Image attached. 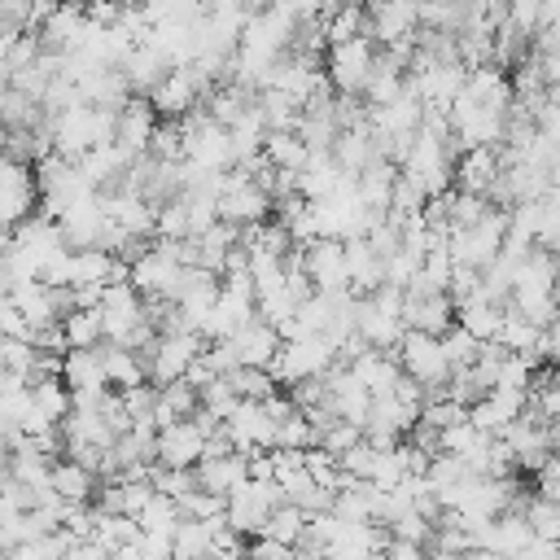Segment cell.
<instances>
[{"mask_svg":"<svg viewBox=\"0 0 560 560\" xmlns=\"http://www.w3.org/2000/svg\"><path fill=\"white\" fill-rule=\"evenodd\" d=\"M332 363H337V346H332L324 332H302V337L280 341V350L271 354L267 372H271L280 385H298V381L324 376Z\"/></svg>","mask_w":560,"mask_h":560,"instance_id":"6da1fadb","label":"cell"},{"mask_svg":"<svg viewBox=\"0 0 560 560\" xmlns=\"http://www.w3.org/2000/svg\"><path fill=\"white\" fill-rule=\"evenodd\" d=\"M276 197L254 179V171L236 166V171H223V188H219V219L236 223V228H254V223H267Z\"/></svg>","mask_w":560,"mask_h":560,"instance_id":"7a4b0ae2","label":"cell"},{"mask_svg":"<svg viewBox=\"0 0 560 560\" xmlns=\"http://www.w3.org/2000/svg\"><path fill=\"white\" fill-rule=\"evenodd\" d=\"M394 354H398V363H402V372L411 376V381H420L424 385V394H433V389H442L446 381H451V359H446V350H442V337L438 332H420V328H407L402 332V341L394 346Z\"/></svg>","mask_w":560,"mask_h":560,"instance_id":"3957f363","label":"cell"},{"mask_svg":"<svg viewBox=\"0 0 560 560\" xmlns=\"http://www.w3.org/2000/svg\"><path fill=\"white\" fill-rule=\"evenodd\" d=\"M420 31H424V0H372V9H368V35L381 39L385 48L416 52Z\"/></svg>","mask_w":560,"mask_h":560,"instance_id":"277c9868","label":"cell"},{"mask_svg":"<svg viewBox=\"0 0 560 560\" xmlns=\"http://www.w3.org/2000/svg\"><path fill=\"white\" fill-rule=\"evenodd\" d=\"M206 350V337L197 328H175V332H158L153 346H144V363H149V381L153 385H171V381H184L188 363Z\"/></svg>","mask_w":560,"mask_h":560,"instance_id":"5b68a950","label":"cell"},{"mask_svg":"<svg viewBox=\"0 0 560 560\" xmlns=\"http://www.w3.org/2000/svg\"><path fill=\"white\" fill-rule=\"evenodd\" d=\"M372 66H376V48H372V35H354V39L328 44V57H324V74H328L332 92H341V96H363Z\"/></svg>","mask_w":560,"mask_h":560,"instance_id":"8992f818","label":"cell"},{"mask_svg":"<svg viewBox=\"0 0 560 560\" xmlns=\"http://www.w3.org/2000/svg\"><path fill=\"white\" fill-rule=\"evenodd\" d=\"M284 503V490L276 477H245L232 494H228V525L236 534H262V521L271 516V508Z\"/></svg>","mask_w":560,"mask_h":560,"instance_id":"52a82bcc","label":"cell"},{"mask_svg":"<svg viewBox=\"0 0 560 560\" xmlns=\"http://www.w3.org/2000/svg\"><path fill=\"white\" fill-rule=\"evenodd\" d=\"M184 276H188V262H179V254L166 245V241H158V245H149L136 262H131V284L144 293V298H179V289H184Z\"/></svg>","mask_w":560,"mask_h":560,"instance_id":"ba28073f","label":"cell"},{"mask_svg":"<svg viewBox=\"0 0 560 560\" xmlns=\"http://www.w3.org/2000/svg\"><path fill=\"white\" fill-rule=\"evenodd\" d=\"M223 429H228L232 446L245 451V455H249V451H271V446H276V416L267 411L262 398H241V402L228 411Z\"/></svg>","mask_w":560,"mask_h":560,"instance_id":"9c48e42d","label":"cell"},{"mask_svg":"<svg viewBox=\"0 0 560 560\" xmlns=\"http://www.w3.org/2000/svg\"><path fill=\"white\" fill-rule=\"evenodd\" d=\"M302 262L306 276L315 280V289H350V262H346V241L341 236H315L311 245H302Z\"/></svg>","mask_w":560,"mask_h":560,"instance_id":"30bf717a","label":"cell"},{"mask_svg":"<svg viewBox=\"0 0 560 560\" xmlns=\"http://www.w3.org/2000/svg\"><path fill=\"white\" fill-rule=\"evenodd\" d=\"M201 455H206V429L197 424V416H184L158 429V464L192 468Z\"/></svg>","mask_w":560,"mask_h":560,"instance_id":"8fae6325","label":"cell"},{"mask_svg":"<svg viewBox=\"0 0 560 560\" xmlns=\"http://www.w3.org/2000/svg\"><path fill=\"white\" fill-rule=\"evenodd\" d=\"M402 319H407V328H420V332H438L442 337L455 324V298L446 289H407Z\"/></svg>","mask_w":560,"mask_h":560,"instance_id":"7c38bea8","label":"cell"},{"mask_svg":"<svg viewBox=\"0 0 560 560\" xmlns=\"http://www.w3.org/2000/svg\"><path fill=\"white\" fill-rule=\"evenodd\" d=\"M153 131H158V109L149 96H127L118 105V127H114V144H122L131 158L149 153L153 144Z\"/></svg>","mask_w":560,"mask_h":560,"instance_id":"4fadbf2b","label":"cell"},{"mask_svg":"<svg viewBox=\"0 0 560 560\" xmlns=\"http://www.w3.org/2000/svg\"><path fill=\"white\" fill-rule=\"evenodd\" d=\"M61 236H66V245L70 249H88V245H101V232H105V223H109V214H105V201H101V192H83L61 219Z\"/></svg>","mask_w":560,"mask_h":560,"instance_id":"5bb4252c","label":"cell"},{"mask_svg":"<svg viewBox=\"0 0 560 560\" xmlns=\"http://www.w3.org/2000/svg\"><path fill=\"white\" fill-rule=\"evenodd\" d=\"M228 346H232L236 363H254V368H267V363H271V354L280 350V328H276L271 319L254 315V319H245V324H241V328L228 337Z\"/></svg>","mask_w":560,"mask_h":560,"instance_id":"9a60e30c","label":"cell"},{"mask_svg":"<svg viewBox=\"0 0 560 560\" xmlns=\"http://www.w3.org/2000/svg\"><path fill=\"white\" fill-rule=\"evenodd\" d=\"M192 468H197V486H206L214 494H232L249 477V455L245 451H219V455H201Z\"/></svg>","mask_w":560,"mask_h":560,"instance_id":"2e32d148","label":"cell"},{"mask_svg":"<svg viewBox=\"0 0 560 560\" xmlns=\"http://www.w3.org/2000/svg\"><path fill=\"white\" fill-rule=\"evenodd\" d=\"M61 376L70 389H105L109 372H105V346H70L61 354Z\"/></svg>","mask_w":560,"mask_h":560,"instance_id":"e0dca14e","label":"cell"},{"mask_svg":"<svg viewBox=\"0 0 560 560\" xmlns=\"http://www.w3.org/2000/svg\"><path fill=\"white\" fill-rule=\"evenodd\" d=\"M499 171H503L499 149H464L455 158V188H468V192H486L490 197Z\"/></svg>","mask_w":560,"mask_h":560,"instance_id":"ac0fdd59","label":"cell"},{"mask_svg":"<svg viewBox=\"0 0 560 560\" xmlns=\"http://www.w3.org/2000/svg\"><path fill=\"white\" fill-rule=\"evenodd\" d=\"M354 184H359V197H363V206H368V210L389 214L394 184H398V162H389V158H372V162L354 175Z\"/></svg>","mask_w":560,"mask_h":560,"instance_id":"d6986e66","label":"cell"},{"mask_svg":"<svg viewBox=\"0 0 560 560\" xmlns=\"http://www.w3.org/2000/svg\"><path fill=\"white\" fill-rule=\"evenodd\" d=\"M346 262H350V289L354 293H372L385 284V258L376 254V245L368 236L346 241Z\"/></svg>","mask_w":560,"mask_h":560,"instance_id":"ffe728a7","label":"cell"},{"mask_svg":"<svg viewBox=\"0 0 560 560\" xmlns=\"http://www.w3.org/2000/svg\"><path fill=\"white\" fill-rule=\"evenodd\" d=\"M350 368H354V376H359V381H363L372 394H389V389L398 385V376H402L398 354L376 350V346H363V350L350 359Z\"/></svg>","mask_w":560,"mask_h":560,"instance_id":"44dd1931","label":"cell"},{"mask_svg":"<svg viewBox=\"0 0 560 560\" xmlns=\"http://www.w3.org/2000/svg\"><path fill=\"white\" fill-rule=\"evenodd\" d=\"M96 468H88L83 459H74V455H66V459H52V490L61 494V499H70V503H92V494L101 490L96 486Z\"/></svg>","mask_w":560,"mask_h":560,"instance_id":"7402d4cb","label":"cell"},{"mask_svg":"<svg viewBox=\"0 0 560 560\" xmlns=\"http://www.w3.org/2000/svg\"><path fill=\"white\" fill-rule=\"evenodd\" d=\"M455 319L472 332V337H481V341H490V337H499V324H503V302H494L490 293H472L468 302H459L455 306Z\"/></svg>","mask_w":560,"mask_h":560,"instance_id":"603a6c76","label":"cell"},{"mask_svg":"<svg viewBox=\"0 0 560 560\" xmlns=\"http://www.w3.org/2000/svg\"><path fill=\"white\" fill-rule=\"evenodd\" d=\"M197 407H201V394H197V385H188V381L158 385V394H153V420H158V429L171 424V420L192 416Z\"/></svg>","mask_w":560,"mask_h":560,"instance_id":"cb8c5ba5","label":"cell"},{"mask_svg":"<svg viewBox=\"0 0 560 560\" xmlns=\"http://www.w3.org/2000/svg\"><path fill=\"white\" fill-rule=\"evenodd\" d=\"M262 153L271 166H284V171H302V162L311 158V144L298 136V131H267L262 140Z\"/></svg>","mask_w":560,"mask_h":560,"instance_id":"d4e9b609","label":"cell"},{"mask_svg":"<svg viewBox=\"0 0 560 560\" xmlns=\"http://www.w3.org/2000/svg\"><path fill=\"white\" fill-rule=\"evenodd\" d=\"M66 341L70 346H101L105 341V324H101V306H74L61 315Z\"/></svg>","mask_w":560,"mask_h":560,"instance_id":"484cf974","label":"cell"},{"mask_svg":"<svg viewBox=\"0 0 560 560\" xmlns=\"http://www.w3.org/2000/svg\"><path fill=\"white\" fill-rule=\"evenodd\" d=\"M324 31H328V44H341V39L368 35V9H363V4H354V0H341V4L324 18Z\"/></svg>","mask_w":560,"mask_h":560,"instance_id":"4316f807","label":"cell"},{"mask_svg":"<svg viewBox=\"0 0 560 560\" xmlns=\"http://www.w3.org/2000/svg\"><path fill=\"white\" fill-rule=\"evenodd\" d=\"M302 529H306V512L298 508V503H276L271 508V516L262 521V534L267 538H280V542H289L293 551H298V538H302Z\"/></svg>","mask_w":560,"mask_h":560,"instance_id":"83f0119b","label":"cell"},{"mask_svg":"<svg viewBox=\"0 0 560 560\" xmlns=\"http://www.w3.org/2000/svg\"><path fill=\"white\" fill-rule=\"evenodd\" d=\"M31 394H35V407L48 420H61L70 411V385H66V376H35L31 381Z\"/></svg>","mask_w":560,"mask_h":560,"instance_id":"f1b7e54d","label":"cell"},{"mask_svg":"<svg viewBox=\"0 0 560 560\" xmlns=\"http://www.w3.org/2000/svg\"><path fill=\"white\" fill-rule=\"evenodd\" d=\"M442 350H446V359H451V368H468L472 359H477V350H481V337H472L459 319L442 332Z\"/></svg>","mask_w":560,"mask_h":560,"instance_id":"f546056e","label":"cell"},{"mask_svg":"<svg viewBox=\"0 0 560 560\" xmlns=\"http://www.w3.org/2000/svg\"><path fill=\"white\" fill-rule=\"evenodd\" d=\"M206 9H249L254 0H201Z\"/></svg>","mask_w":560,"mask_h":560,"instance_id":"4dcf8cb0","label":"cell"}]
</instances>
